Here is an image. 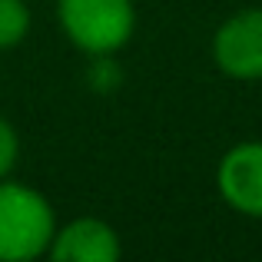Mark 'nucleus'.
<instances>
[{
    "instance_id": "obj_2",
    "label": "nucleus",
    "mask_w": 262,
    "mask_h": 262,
    "mask_svg": "<svg viewBox=\"0 0 262 262\" xmlns=\"http://www.w3.org/2000/svg\"><path fill=\"white\" fill-rule=\"evenodd\" d=\"M57 20L63 37L86 57L116 53L136 30L133 0H57Z\"/></svg>"
},
{
    "instance_id": "obj_6",
    "label": "nucleus",
    "mask_w": 262,
    "mask_h": 262,
    "mask_svg": "<svg viewBox=\"0 0 262 262\" xmlns=\"http://www.w3.org/2000/svg\"><path fill=\"white\" fill-rule=\"evenodd\" d=\"M30 24L33 17L27 0H0V53L24 43L30 33Z\"/></svg>"
},
{
    "instance_id": "obj_7",
    "label": "nucleus",
    "mask_w": 262,
    "mask_h": 262,
    "mask_svg": "<svg viewBox=\"0 0 262 262\" xmlns=\"http://www.w3.org/2000/svg\"><path fill=\"white\" fill-rule=\"evenodd\" d=\"M86 80L96 93H113L123 83V70L116 63V53H100V57H90V70Z\"/></svg>"
},
{
    "instance_id": "obj_4",
    "label": "nucleus",
    "mask_w": 262,
    "mask_h": 262,
    "mask_svg": "<svg viewBox=\"0 0 262 262\" xmlns=\"http://www.w3.org/2000/svg\"><path fill=\"white\" fill-rule=\"evenodd\" d=\"M216 189L232 212L262 219V140L226 149L216 169Z\"/></svg>"
},
{
    "instance_id": "obj_3",
    "label": "nucleus",
    "mask_w": 262,
    "mask_h": 262,
    "mask_svg": "<svg viewBox=\"0 0 262 262\" xmlns=\"http://www.w3.org/2000/svg\"><path fill=\"white\" fill-rule=\"evenodd\" d=\"M212 60L232 80H262V7H249L219 24L212 37Z\"/></svg>"
},
{
    "instance_id": "obj_5",
    "label": "nucleus",
    "mask_w": 262,
    "mask_h": 262,
    "mask_svg": "<svg viewBox=\"0 0 262 262\" xmlns=\"http://www.w3.org/2000/svg\"><path fill=\"white\" fill-rule=\"evenodd\" d=\"M123 252L120 236L96 216H80L53 232L47 256L57 262H116Z\"/></svg>"
},
{
    "instance_id": "obj_1",
    "label": "nucleus",
    "mask_w": 262,
    "mask_h": 262,
    "mask_svg": "<svg viewBox=\"0 0 262 262\" xmlns=\"http://www.w3.org/2000/svg\"><path fill=\"white\" fill-rule=\"evenodd\" d=\"M57 232L50 199L17 179H0V262H30L47 256Z\"/></svg>"
},
{
    "instance_id": "obj_8",
    "label": "nucleus",
    "mask_w": 262,
    "mask_h": 262,
    "mask_svg": "<svg viewBox=\"0 0 262 262\" xmlns=\"http://www.w3.org/2000/svg\"><path fill=\"white\" fill-rule=\"evenodd\" d=\"M17 160H20V136L13 129V123L0 116V179H7L13 173Z\"/></svg>"
}]
</instances>
